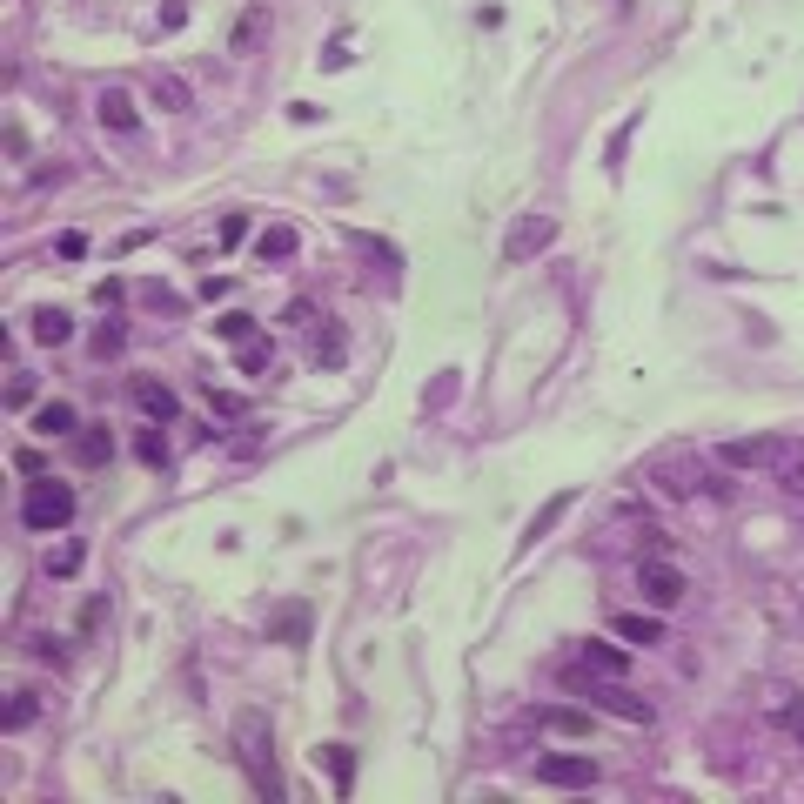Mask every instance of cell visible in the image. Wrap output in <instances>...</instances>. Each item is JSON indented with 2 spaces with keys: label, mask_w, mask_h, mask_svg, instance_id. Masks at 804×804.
Returning a JSON list of instances; mask_svg holds the SVG:
<instances>
[{
  "label": "cell",
  "mask_w": 804,
  "mask_h": 804,
  "mask_svg": "<svg viewBox=\"0 0 804 804\" xmlns=\"http://www.w3.org/2000/svg\"><path fill=\"white\" fill-rule=\"evenodd\" d=\"M262 34H268V7H248L242 21H235V34H228V54H255Z\"/></svg>",
  "instance_id": "cell-18"
},
{
  "label": "cell",
  "mask_w": 804,
  "mask_h": 804,
  "mask_svg": "<svg viewBox=\"0 0 804 804\" xmlns=\"http://www.w3.org/2000/svg\"><path fill=\"white\" fill-rule=\"evenodd\" d=\"M563 510H570V490H563V496H550V503H543V510L530 516V536H523V543H536V536H550V530L563 523Z\"/></svg>",
  "instance_id": "cell-21"
},
{
  "label": "cell",
  "mask_w": 804,
  "mask_h": 804,
  "mask_svg": "<svg viewBox=\"0 0 804 804\" xmlns=\"http://www.w3.org/2000/svg\"><path fill=\"white\" fill-rule=\"evenodd\" d=\"M74 456H81V469H101L114 456V436H108V423H88L81 436H74Z\"/></svg>",
  "instance_id": "cell-14"
},
{
  "label": "cell",
  "mask_w": 804,
  "mask_h": 804,
  "mask_svg": "<svg viewBox=\"0 0 804 804\" xmlns=\"http://www.w3.org/2000/svg\"><path fill=\"white\" fill-rule=\"evenodd\" d=\"M577 664H583V670H597V677H624V670H630V657H624L617 644H597V637H590Z\"/></svg>",
  "instance_id": "cell-16"
},
{
  "label": "cell",
  "mask_w": 804,
  "mask_h": 804,
  "mask_svg": "<svg viewBox=\"0 0 804 804\" xmlns=\"http://www.w3.org/2000/svg\"><path fill=\"white\" fill-rule=\"evenodd\" d=\"M27 329H34V342L61 349L67 335H74V322H67V309H34V315H27Z\"/></svg>",
  "instance_id": "cell-17"
},
{
  "label": "cell",
  "mask_w": 804,
  "mask_h": 804,
  "mask_svg": "<svg viewBox=\"0 0 804 804\" xmlns=\"http://www.w3.org/2000/svg\"><path fill=\"white\" fill-rule=\"evenodd\" d=\"M570 684H577V691H590V704H597V711H610V717H630V724H650V704L637 691H624V684H617V677H603L597 684V670H570Z\"/></svg>",
  "instance_id": "cell-3"
},
{
  "label": "cell",
  "mask_w": 804,
  "mask_h": 804,
  "mask_svg": "<svg viewBox=\"0 0 804 804\" xmlns=\"http://www.w3.org/2000/svg\"><path fill=\"white\" fill-rule=\"evenodd\" d=\"M215 335H222V342H235V349H242L248 335H255V315H242V309H228L222 322H215Z\"/></svg>",
  "instance_id": "cell-25"
},
{
  "label": "cell",
  "mask_w": 804,
  "mask_h": 804,
  "mask_svg": "<svg viewBox=\"0 0 804 804\" xmlns=\"http://www.w3.org/2000/svg\"><path fill=\"white\" fill-rule=\"evenodd\" d=\"M268 637H275V644H302V637H309V610H302V603H295V610H282V617L268 624Z\"/></svg>",
  "instance_id": "cell-20"
},
{
  "label": "cell",
  "mask_w": 804,
  "mask_h": 804,
  "mask_svg": "<svg viewBox=\"0 0 804 804\" xmlns=\"http://www.w3.org/2000/svg\"><path fill=\"white\" fill-rule=\"evenodd\" d=\"M315 764H329V778H335V791H342V798L356 791V751H349V744H322V751H315Z\"/></svg>",
  "instance_id": "cell-13"
},
{
  "label": "cell",
  "mask_w": 804,
  "mask_h": 804,
  "mask_svg": "<svg viewBox=\"0 0 804 804\" xmlns=\"http://www.w3.org/2000/svg\"><path fill=\"white\" fill-rule=\"evenodd\" d=\"M121 342H128V329H121V322H101V329H94V356H114Z\"/></svg>",
  "instance_id": "cell-31"
},
{
  "label": "cell",
  "mask_w": 804,
  "mask_h": 804,
  "mask_svg": "<svg viewBox=\"0 0 804 804\" xmlns=\"http://www.w3.org/2000/svg\"><path fill=\"white\" fill-rule=\"evenodd\" d=\"M134 456H141V463H148V469H168V443H161V423H155V429H141V436H134Z\"/></svg>",
  "instance_id": "cell-23"
},
{
  "label": "cell",
  "mask_w": 804,
  "mask_h": 804,
  "mask_svg": "<svg viewBox=\"0 0 804 804\" xmlns=\"http://www.w3.org/2000/svg\"><path fill=\"white\" fill-rule=\"evenodd\" d=\"M731 469H758V463H778V436H751V443H724L717 449Z\"/></svg>",
  "instance_id": "cell-11"
},
{
  "label": "cell",
  "mask_w": 804,
  "mask_h": 804,
  "mask_svg": "<svg viewBox=\"0 0 804 804\" xmlns=\"http://www.w3.org/2000/svg\"><path fill=\"white\" fill-rule=\"evenodd\" d=\"M7 402H14V409H27V402H34V382L14 376V382H7Z\"/></svg>",
  "instance_id": "cell-35"
},
{
  "label": "cell",
  "mask_w": 804,
  "mask_h": 804,
  "mask_svg": "<svg viewBox=\"0 0 804 804\" xmlns=\"http://www.w3.org/2000/svg\"><path fill=\"white\" fill-rule=\"evenodd\" d=\"M617 637H624V644H637V650H650V644H664V617H644V610H624V617H617Z\"/></svg>",
  "instance_id": "cell-12"
},
{
  "label": "cell",
  "mask_w": 804,
  "mask_h": 804,
  "mask_svg": "<svg viewBox=\"0 0 804 804\" xmlns=\"http://www.w3.org/2000/svg\"><path fill=\"white\" fill-rule=\"evenodd\" d=\"M235 758H242L255 798H282V771H275V744H268V724L262 711H242L235 717Z\"/></svg>",
  "instance_id": "cell-1"
},
{
  "label": "cell",
  "mask_w": 804,
  "mask_h": 804,
  "mask_svg": "<svg viewBox=\"0 0 804 804\" xmlns=\"http://www.w3.org/2000/svg\"><path fill=\"white\" fill-rule=\"evenodd\" d=\"M650 476H657L670 496H697V490L724 496V483H711V476H704V463H684V456H664V463H650Z\"/></svg>",
  "instance_id": "cell-6"
},
{
  "label": "cell",
  "mask_w": 804,
  "mask_h": 804,
  "mask_svg": "<svg viewBox=\"0 0 804 804\" xmlns=\"http://www.w3.org/2000/svg\"><path fill=\"white\" fill-rule=\"evenodd\" d=\"M543 724H550V731H563V737H583V731H590V717L570 711V704H550V711H543Z\"/></svg>",
  "instance_id": "cell-24"
},
{
  "label": "cell",
  "mask_w": 804,
  "mask_h": 804,
  "mask_svg": "<svg viewBox=\"0 0 804 804\" xmlns=\"http://www.w3.org/2000/svg\"><path fill=\"white\" fill-rule=\"evenodd\" d=\"M215 242H222V248H242V242H248V215H222Z\"/></svg>",
  "instance_id": "cell-30"
},
{
  "label": "cell",
  "mask_w": 804,
  "mask_h": 804,
  "mask_svg": "<svg viewBox=\"0 0 804 804\" xmlns=\"http://www.w3.org/2000/svg\"><path fill=\"white\" fill-rule=\"evenodd\" d=\"M637 583H644V597H650V610H670V603H684V570L677 563H664V557H644L637 563Z\"/></svg>",
  "instance_id": "cell-4"
},
{
  "label": "cell",
  "mask_w": 804,
  "mask_h": 804,
  "mask_svg": "<svg viewBox=\"0 0 804 804\" xmlns=\"http://www.w3.org/2000/svg\"><path fill=\"white\" fill-rule=\"evenodd\" d=\"M778 483H784V490H804V449H791V443H778Z\"/></svg>",
  "instance_id": "cell-26"
},
{
  "label": "cell",
  "mask_w": 804,
  "mask_h": 804,
  "mask_svg": "<svg viewBox=\"0 0 804 804\" xmlns=\"http://www.w3.org/2000/svg\"><path fill=\"white\" fill-rule=\"evenodd\" d=\"M94 114H101V128H114V134H134V128H141V108H134V94H121V88L101 94Z\"/></svg>",
  "instance_id": "cell-10"
},
{
  "label": "cell",
  "mask_w": 804,
  "mask_h": 804,
  "mask_svg": "<svg viewBox=\"0 0 804 804\" xmlns=\"http://www.w3.org/2000/svg\"><path fill=\"white\" fill-rule=\"evenodd\" d=\"M235 362H242V376H262V369H275V349H268L262 335H248V342H242V356H235Z\"/></svg>",
  "instance_id": "cell-22"
},
{
  "label": "cell",
  "mask_w": 804,
  "mask_h": 804,
  "mask_svg": "<svg viewBox=\"0 0 804 804\" xmlns=\"http://www.w3.org/2000/svg\"><path fill=\"white\" fill-rule=\"evenodd\" d=\"M208 409H215V416H248V396H235V389H215V382H208Z\"/></svg>",
  "instance_id": "cell-28"
},
{
  "label": "cell",
  "mask_w": 804,
  "mask_h": 804,
  "mask_svg": "<svg viewBox=\"0 0 804 804\" xmlns=\"http://www.w3.org/2000/svg\"><path fill=\"white\" fill-rule=\"evenodd\" d=\"M21 523L34 536H54V530H67L74 523V490L67 483H54V476H34L21 490Z\"/></svg>",
  "instance_id": "cell-2"
},
{
  "label": "cell",
  "mask_w": 804,
  "mask_h": 804,
  "mask_svg": "<svg viewBox=\"0 0 804 804\" xmlns=\"http://www.w3.org/2000/svg\"><path fill=\"white\" fill-rule=\"evenodd\" d=\"M550 242H557V222L550 215H523L510 228V242H503V262H530L536 248H550Z\"/></svg>",
  "instance_id": "cell-7"
},
{
  "label": "cell",
  "mask_w": 804,
  "mask_h": 804,
  "mask_svg": "<svg viewBox=\"0 0 804 804\" xmlns=\"http://www.w3.org/2000/svg\"><path fill=\"white\" fill-rule=\"evenodd\" d=\"M798 744H804V717H798Z\"/></svg>",
  "instance_id": "cell-36"
},
{
  "label": "cell",
  "mask_w": 804,
  "mask_h": 804,
  "mask_svg": "<svg viewBox=\"0 0 804 804\" xmlns=\"http://www.w3.org/2000/svg\"><path fill=\"white\" fill-rule=\"evenodd\" d=\"M34 436H41V443H67V436H81V416H74V402H41V409H34Z\"/></svg>",
  "instance_id": "cell-9"
},
{
  "label": "cell",
  "mask_w": 804,
  "mask_h": 804,
  "mask_svg": "<svg viewBox=\"0 0 804 804\" xmlns=\"http://www.w3.org/2000/svg\"><path fill=\"white\" fill-rule=\"evenodd\" d=\"M101 624H108V597H88V610H81V637H94Z\"/></svg>",
  "instance_id": "cell-33"
},
{
  "label": "cell",
  "mask_w": 804,
  "mask_h": 804,
  "mask_svg": "<svg viewBox=\"0 0 804 804\" xmlns=\"http://www.w3.org/2000/svg\"><path fill=\"white\" fill-rule=\"evenodd\" d=\"M342 356H349V342H342V329H322V335H315V362H329V369H335Z\"/></svg>",
  "instance_id": "cell-27"
},
{
  "label": "cell",
  "mask_w": 804,
  "mask_h": 804,
  "mask_svg": "<svg viewBox=\"0 0 804 804\" xmlns=\"http://www.w3.org/2000/svg\"><path fill=\"white\" fill-rule=\"evenodd\" d=\"M536 778L557 784V791H590V784H597V764L577 758V751H550V758H536Z\"/></svg>",
  "instance_id": "cell-5"
},
{
  "label": "cell",
  "mask_w": 804,
  "mask_h": 804,
  "mask_svg": "<svg viewBox=\"0 0 804 804\" xmlns=\"http://www.w3.org/2000/svg\"><path fill=\"white\" fill-rule=\"evenodd\" d=\"M27 724H34V697H14V704H7V717H0V731H27Z\"/></svg>",
  "instance_id": "cell-29"
},
{
  "label": "cell",
  "mask_w": 804,
  "mask_h": 804,
  "mask_svg": "<svg viewBox=\"0 0 804 804\" xmlns=\"http://www.w3.org/2000/svg\"><path fill=\"white\" fill-rule=\"evenodd\" d=\"M47 570H54V577H74V570H81V543H61V550L47 557Z\"/></svg>",
  "instance_id": "cell-32"
},
{
  "label": "cell",
  "mask_w": 804,
  "mask_h": 804,
  "mask_svg": "<svg viewBox=\"0 0 804 804\" xmlns=\"http://www.w3.org/2000/svg\"><path fill=\"white\" fill-rule=\"evenodd\" d=\"M134 389V409H141V416H148V423H175V389H168V382H155V376H134L128 382Z\"/></svg>",
  "instance_id": "cell-8"
},
{
  "label": "cell",
  "mask_w": 804,
  "mask_h": 804,
  "mask_svg": "<svg viewBox=\"0 0 804 804\" xmlns=\"http://www.w3.org/2000/svg\"><path fill=\"white\" fill-rule=\"evenodd\" d=\"M61 255H67V262H81V255H88V235H81V228H67V235H61Z\"/></svg>",
  "instance_id": "cell-34"
},
{
  "label": "cell",
  "mask_w": 804,
  "mask_h": 804,
  "mask_svg": "<svg viewBox=\"0 0 804 804\" xmlns=\"http://www.w3.org/2000/svg\"><path fill=\"white\" fill-rule=\"evenodd\" d=\"M255 255H262V262H289V255H295V228L289 222L262 228V235H255Z\"/></svg>",
  "instance_id": "cell-19"
},
{
  "label": "cell",
  "mask_w": 804,
  "mask_h": 804,
  "mask_svg": "<svg viewBox=\"0 0 804 804\" xmlns=\"http://www.w3.org/2000/svg\"><path fill=\"white\" fill-rule=\"evenodd\" d=\"M148 101H155V108H168V114L195 108V94H188V81H181V74H155V81H148Z\"/></svg>",
  "instance_id": "cell-15"
}]
</instances>
